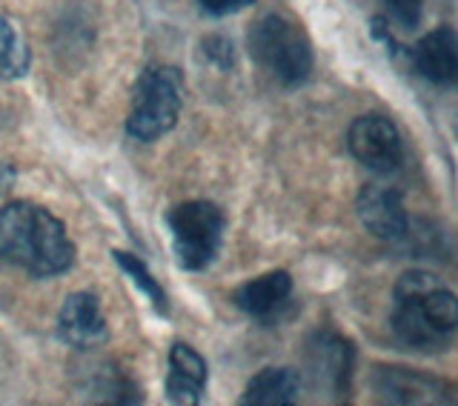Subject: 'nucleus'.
Listing matches in <instances>:
<instances>
[{
    "label": "nucleus",
    "instance_id": "nucleus-1",
    "mask_svg": "<svg viewBox=\"0 0 458 406\" xmlns=\"http://www.w3.org/2000/svg\"><path fill=\"white\" fill-rule=\"evenodd\" d=\"M0 260L35 278H55L75 264V243L49 209L18 200L0 209Z\"/></svg>",
    "mask_w": 458,
    "mask_h": 406
},
{
    "label": "nucleus",
    "instance_id": "nucleus-2",
    "mask_svg": "<svg viewBox=\"0 0 458 406\" xmlns=\"http://www.w3.org/2000/svg\"><path fill=\"white\" fill-rule=\"evenodd\" d=\"M393 329L419 352L447 350L458 329V300L436 275H401L393 289Z\"/></svg>",
    "mask_w": 458,
    "mask_h": 406
},
{
    "label": "nucleus",
    "instance_id": "nucleus-3",
    "mask_svg": "<svg viewBox=\"0 0 458 406\" xmlns=\"http://www.w3.org/2000/svg\"><path fill=\"white\" fill-rule=\"evenodd\" d=\"M250 55L284 86H301L312 72V43L295 21L267 14L250 32Z\"/></svg>",
    "mask_w": 458,
    "mask_h": 406
},
{
    "label": "nucleus",
    "instance_id": "nucleus-4",
    "mask_svg": "<svg viewBox=\"0 0 458 406\" xmlns=\"http://www.w3.org/2000/svg\"><path fill=\"white\" fill-rule=\"evenodd\" d=\"M183 106V78L175 66H149L135 83L132 112L126 132L135 140L152 143L178 123Z\"/></svg>",
    "mask_w": 458,
    "mask_h": 406
},
{
    "label": "nucleus",
    "instance_id": "nucleus-5",
    "mask_svg": "<svg viewBox=\"0 0 458 406\" xmlns=\"http://www.w3.org/2000/svg\"><path fill=\"white\" fill-rule=\"evenodd\" d=\"M166 224L172 232V250H175L178 266L198 272L207 269L224 243V212L207 200L181 203L169 215Z\"/></svg>",
    "mask_w": 458,
    "mask_h": 406
},
{
    "label": "nucleus",
    "instance_id": "nucleus-6",
    "mask_svg": "<svg viewBox=\"0 0 458 406\" xmlns=\"http://www.w3.org/2000/svg\"><path fill=\"white\" fill-rule=\"evenodd\" d=\"M347 147L358 164L378 175H390L404 164V140L395 123L384 114L355 118L347 132Z\"/></svg>",
    "mask_w": 458,
    "mask_h": 406
},
{
    "label": "nucleus",
    "instance_id": "nucleus-7",
    "mask_svg": "<svg viewBox=\"0 0 458 406\" xmlns=\"http://www.w3.org/2000/svg\"><path fill=\"white\" fill-rule=\"evenodd\" d=\"M355 209L361 224L381 241H404L410 235V215L401 192L393 186L381 183H367L358 192Z\"/></svg>",
    "mask_w": 458,
    "mask_h": 406
},
{
    "label": "nucleus",
    "instance_id": "nucleus-8",
    "mask_svg": "<svg viewBox=\"0 0 458 406\" xmlns=\"http://www.w3.org/2000/svg\"><path fill=\"white\" fill-rule=\"evenodd\" d=\"M372 386L384 401L393 403H453V386L404 367H378Z\"/></svg>",
    "mask_w": 458,
    "mask_h": 406
},
{
    "label": "nucleus",
    "instance_id": "nucleus-9",
    "mask_svg": "<svg viewBox=\"0 0 458 406\" xmlns=\"http://www.w3.org/2000/svg\"><path fill=\"white\" fill-rule=\"evenodd\" d=\"M57 332L61 338L78 350H89L106 341V317L100 312V303L89 292L69 295L57 315Z\"/></svg>",
    "mask_w": 458,
    "mask_h": 406
},
{
    "label": "nucleus",
    "instance_id": "nucleus-10",
    "mask_svg": "<svg viewBox=\"0 0 458 406\" xmlns=\"http://www.w3.org/2000/svg\"><path fill=\"white\" fill-rule=\"evenodd\" d=\"M412 63L419 75L436 86H450L458 78V38L453 26H438L424 35L412 49Z\"/></svg>",
    "mask_w": 458,
    "mask_h": 406
},
{
    "label": "nucleus",
    "instance_id": "nucleus-11",
    "mask_svg": "<svg viewBox=\"0 0 458 406\" xmlns=\"http://www.w3.org/2000/svg\"><path fill=\"white\" fill-rule=\"evenodd\" d=\"M310 367L315 381L327 384L335 395H344L352 375V346L335 332H318L310 343Z\"/></svg>",
    "mask_w": 458,
    "mask_h": 406
},
{
    "label": "nucleus",
    "instance_id": "nucleus-12",
    "mask_svg": "<svg viewBox=\"0 0 458 406\" xmlns=\"http://www.w3.org/2000/svg\"><path fill=\"white\" fill-rule=\"evenodd\" d=\"M207 389V360L190 343H175L169 350L166 398L181 406H195Z\"/></svg>",
    "mask_w": 458,
    "mask_h": 406
},
{
    "label": "nucleus",
    "instance_id": "nucleus-13",
    "mask_svg": "<svg viewBox=\"0 0 458 406\" xmlns=\"http://www.w3.org/2000/svg\"><path fill=\"white\" fill-rule=\"evenodd\" d=\"M293 295V278L286 272H267L261 278L247 281L233 292V300L241 312H247L252 317H267L278 315L281 307H286V300Z\"/></svg>",
    "mask_w": 458,
    "mask_h": 406
},
{
    "label": "nucleus",
    "instance_id": "nucleus-14",
    "mask_svg": "<svg viewBox=\"0 0 458 406\" xmlns=\"http://www.w3.org/2000/svg\"><path fill=\"white\" fill-rule=\"evenodd\" d=\"M301 398V375L286 367H267L247 384L241 403L247 406H290Z\"/></svg>",
    "mask_w": 458,
    "mask_h": 406
},
{
    "label": "nucleus",
    "instance_id": "nucleus-15",
    "mask_svg": "<svg viewBox=\"0 0 458 406\" xmlns=\"http://www.w3.org/2000/svg\"><path fill=\"white\" fill-rule=\"evenodd\" d=\"M29 69V47L18 26L0 12V78H21Z\"/></svg>",
    "mask_w": 458,
    "mask_h": 406
},
{
    "label": "nucleus",
    "instance_id": "nucleus-16",
    "mask_svg": "<svg viewBox=\"0 0 458 406\" xmlns=\"http://www.w3.org/2000/svg\"><path fill=\"white\" fill-rule=\"evenodd\" d=\"M112 258H114V264H118L129 278H132V283L140 289L143 295L149 298V303L155 307V312H161V315H166V295H164V289H161V283H157L155 278H152V272L147 269V264L138 258V255H132V252H112Z\"/></svg>",
    "mask_w": 458,
    "mask_h": 406
},
{
    "label": "nucleus",
    "instance_id": "nucleus-17",
    "mask_svg": "<svg viewBox=\"0 0 458 406\" xmlns=\"http://www.w3.org/2000/svg\"><path fill=\"white\" fill-rule=\"evenodd\" d=\"M384 6L401 29H415L421 23L424 0H384Z\"/></svg>",
    "mask_w": 458,
    "mask_h": 406
},
{
    "label": "nucleus",
    "instance_id": "nucleus-18",
    "mask_svg": "<svg viewBox=\"0 0 458 406\" xmlns=\"http://www.w3.org/2000/svg\"><path fill=\"white\" fill-rule=\"evenodd\" d=\"M198 4L207 14H212V18H226V14H235L241 9H247L252 0H198Z\"/></svg>",
    "mask_w": 458,
    "mask_h": 406
},
{
    "label": "nucleus",
    "instance_id": "nucleus-19",
    "mask_svg": "<svg viewBox=\"0 0 458 406\" xmlns=\"http://www.w3.org/2000/svg\"><path fill=\"white\" fill-rule=\"evenodd\" d=\"M12 183H14V169L0 161V195H6L12 190Z\"/></svg>",
    "mask_w": 458,
    "mask_h": 406
}]
</instances>
